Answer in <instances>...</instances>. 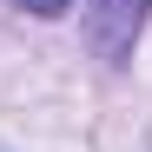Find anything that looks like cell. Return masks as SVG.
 I'll return each instance as SVG.
<instances>
[{"label":"cell","mask_w":152,"mask_h":152,"mask_svg":"<svg viewBox=\"0 0 152 152\" xmlns=\"http://www.w3.org/2000/svg\"><path fill=\"white\" fill-rule=\"evenodd\" d=\"M20 7L40 13V20H53V13H66V7H73V0H20Z\"/></svg>","instance_id":"cell-2"},{"label":"cell","mask_w":152,"mask_h":152,"mask_svg":"<svg viewBox=\"0 0 152 152\" xmlns=\"http://www.w3.org/2000/svg\"><path fill=\"white\" fill-rule=\"evenodd\" d=\"M145 7L152 0H86V40L99 60H126L132 40L145 27Z\"/></svg>","instance_id":"cell-1"}]
</instances>
